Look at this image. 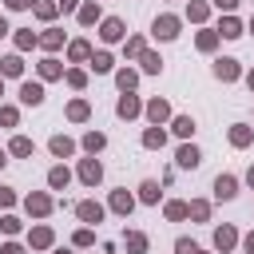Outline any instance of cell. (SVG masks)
Wrapping results in <instances>:
<instances>
[{"label": "cell", "instance_id": "6da1fadb", "mask_svg": "<svg viewBox=\"0 0 254 254\" xmlns=\"http://www.w3.org/2000/svg\"><path fill=\"white\" fill-rule=\"evenodd\" d=\"M24 100H28V104H36V100H40V87H32V84H28V87H24Z\"/></svg>", "mask_w": 254, "mask_h": 254}, {"label": "cell", "instance_id": "7a4b0ae2", "mask_svg": "<svg viewBox=\"0 0 254 254\" xmlns=\"http://www.w3.org/2000/svg\"><path fill=\"white\" fill-rule=\"evenodd\" d=\"M218 195H234V183L231 179H218Z\"/></svg>", "mask_w": 254, "mask_h": 254}, {"label": "cell", "instance_id": "3957f363", "mask_svg": "<svg viewBox=\"0 0 254 254\" xmlns=\"http://www.w3.org/2000/svg\"><path fill=\"white\" fill-rule=\"evenodd\" d=\"M8 4H12V8H24V4H28V0H8Z\"/></svg>", "mask_w": 254, "mask_h": 254}, {"label": "cell", "instance_id": "277c9868", "mask_svg": "<svg viewBox=\"0 0 254 254\" xmlns=\"http://www.w3.org/2000/svg\"><path fill=\"white\" fill-rule=\"evenodd\" d=\"M0 32H4V20H0Z\"/></svg>", "mask_w": 254, "mask_h": 254}]
</instances>
